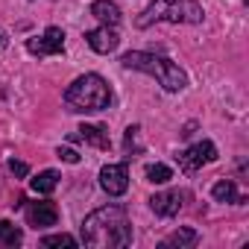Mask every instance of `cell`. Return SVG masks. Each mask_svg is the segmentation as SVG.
I'll return each instance as SVG.
<instances>
[{"label":"cell","instance_id":"obj_23","mask_svg":"<svg viewBox=\"0 0 249 249\" xmlns=\"http://www.w3.org/2000/svg\"><path fill=\"white\" fill-rule=\"evenodd\" d=\"M243 3H246V0H243Z\"/></svg>","mask_w":249,"mask_h":249},{"label":"cell","instance_id":"obj_5","mask_svg":"<svg viewBox=\"0 0 249 249\" xmlns=\"http://www.w3.org/2000/svg\"><path fill=\"white\" fill-rule=\"evenodd\" d=\"M176 159H179V167L191 176V173H196L199 167H205V164L217 161V147H214V141H199V144H194V147L182 150Z\"/></svg>","mask_w":249,"mask_h":249},{"label":"cell","instance_id":"obj_21","mask_svg":"<svg viewBox=\"0 0 249 249\" xmlns=\"http://www.w3.org/2000/svg\"><path fill=\"white\" fill-rule=\"evenodd\" d=\"M56 156H59L62 161H68V164H79V153H76V150H71V147H59V150H56Z\"/></svg>","mask_w":249,"mask_h":249},{"label":"cell","instance_id":"obj_14","mask_svg":"<svg viewBox=\"0 0 249 249\" xmlns=\"http://www.w3.org/2000/svg\"><path fill=\"white\" fill-rule=\"evenodd\" d=\"M196 240H199V234L194 231V229H176L173 234H167L164 240H161V246L167 249V246H179V249H191V246H196Z\"/></svg>","mask_w":249,"mask_h":249},{"label":"cell","instance_id":"obj_19","mask_svg":"<svg viewBox=\"0 0 249 249\" xmlns=\"http://www.w3.org/2000/svg\"><path fill=\"white\" fill-rule=\"evenodd\" d=\"M79 240L73 237V234H47V237H41V246H76Z\"/></svg>","mask_w":249,"mask_h":249},{"label":"cell","instance_id":"obj_20","mask_svg":"<svg viewBox=\"0 0 249 249\" xmlns=\"http://www.w3.org/2000/svg\"><path fill=\"white\" fill-rule=\"evenodd\" d=\"M9 173H12V176H18V179H27V173H30V167H27V161H18V159H9Z\"/></svg>","mask_w":249,"mask_h":249},{"label":"cell","instance_id":"obj_15","mask_svg":"<svg viewBox=\"0 0 249 249\" xmlns=\"http://www.w3.org/2000/svg\"><path fill=\"white\" fill-rule=\"evenodd\" d=\"M56 185H59V173H56V170H41L36 179H30V188H33L36 194H41V196L53 194Z\"/></svg>","mask_w":249,"mask_h":249},{"label":"cell","instance_id":"obj_12","mask_svg":"<svg viewBox=\"0 0 249 249\" xmlns=\"http://www.w3.org/2000/svg\"><path fill=\"white\" fill-rule=\"evenodd\" d=\"M91 15L100 21V24H106V27H117L120 24V9H117V3H111V0H94L91 3Z\"/></svg>","mask_w":249,"mask_h":249},{"label":"cell","instance_id":"obj_3","mask_svg":"<svg viewBox=\"0 0 249 249\" xmlns=\"http://www.w3.org/2000/svg\"><path fill=\"white\" fill-rule=\"evenodd\" d=\"M65 106L71 111H103L111 106V88L100 73L76 76L65 91Z\"/></svg>","mask_w":249,"mask_h":249},{"label":"cell","instance_id":"obj_2","mask_svg":"<svg viewBox=\"0 0 249 249\" xmlns=\"http://www.w3.org/2000/svg\"><path fill=\"white\" fill-rule=\"evenodd\" d=\"M123 68H129V71H141V73H150L161 82L164 91H182L188 85V73L170 62L167 56H159V53H144V50H129V53H123L120 59Z\"/></svg>","mask_w":249,"mask_h":249},{"label":"cell","instance_id":"obj_16","mask_svg":"<svg viewBox=\"0 0 249 249\" xmlns=\"http://www.w3.org/2000/svg\"><path fill=\"white\" fill-rule=\"evenodd\" d=\"M24 240V231L9 223V220H0V246H18Z\"/></svg>","mask_w":249,"mask_h":249},{"label":"cell","instance_id":"obj_1","mask_svg":"<svg viewBox=\"0 0 249 249\" xmlns=\"http://www.w3.org/2000/svg\"><path fill=\"white\" fill-rule=\"evenodd\" d=\"M82 243L91 249H123L132 243V223L123 205H103L82 220Z\"/></svg>","mask_w":249,"mask_h":249},{"label":"cell","instance_id":"obj_7","mask_svg":"<svg viewBox=\"0 0 249 249\" xmlns=\"http://www.w3.org/2000/svg\"><path fill=\"white\" fill-rule=\"evenodd\" d=\"M100 188L108 196H123L129 191V167L126 164H106L100 170Z\"/></svg>","mask_w":249,"mask_h":249},{"label":"cell","instance_id":"obj_6","mask_svg":"<svg viewBox=\"0 0 249 249\" xmlns=\"http://www.w3.org/2000/svg\"><path fill=\"white\" fill-rule=\"evenodd\" d=\"M27 50L33 56H56V53H65V30L62 27H47L44 36L27 38Z\"/></svg>","mask_w":249,"mask_h":249},{"label":"cell","instance_id":"obj_10","mask_svg":"<svg viewBox=\"0 0 249 249\" xmlns=\"http://www.w3.org/2000/svg\"><path fill=\"white\" fill-rule=\"evenodd\" d=\"M85 41H88V47L94 50V53H100V56H106V53H111V50H117V44H120V36L114 33V27H97V30H88L85 33Z\"/></svg>","mask_w":249,"mask_h":249},{"label":"cell","instance_id":"obj_18","mask_svg":"<svg viewBox=\"0 0 249 249\" xmlns=\"http://www.w3.org/2000/svg\"><path fill=\"white\" fill-rule=\"evenodd\" d=\"M138 135H141V126H129V129H126V138H123V150H126V156L141 153V141H138Z\"/></svg>","mask_w":249,"mask_h":249},{"label":"cell","instance_id":"obj_8","mask_svg":"<svg viewBox=\"0 0 249 249\" xmlns=\"http://www.w3.org/2000/svg\"><path fill=\"white\" fill-rule=\"evenodd\" d=\"M185 199H188L185 191H161V194H153L150 196V208L159 217H176L182 211V202Z\"/></svg>","mask_w":249,"mask_h":249},{"label":"cell","instance_id":"obj_17","mask_svg":"<svg viewBox=\"0 0 249 249\" xmlns=\"http://www.w3.org/2000/svg\"><path fill=\"white\" fill-rule=\"evenodd\" d=\"M170 179H173V170H170L167 164H150V167H147V182L164 185V182H170Z\"/></svg>","mask_w":249,"mask_h":249},{"label":"cell","instance_id":"obj_13","mask_svg":"<svg viewBox=\"0 0 249 249\" xmlns=\"http://www.w3.org/2000/svg\"><path fill=\"white\" fill-rule=\"evenodd\" d=\"M211 196H214L217 202H234V205H243V202H246V196L237 191V185H234L231 179H220V182H214Z\"/></svg>","mask_w":249,"mask_h":249},{"label":"cell","instance_id":"obj_11","mask_svg":"<svg viewBox=\"0 0 249 249\" xmlns=\"http://www.w3.org/2000/svg\"><path fill=\"white\" fill-rule=\"evenodd\" d=\"M71 141H85L97 150H108L111 147V138H108V129L100 126V123H85V126L76 129V135H71Z\"/></svg>","mask_w":249,"mask_h":249},{"label":"cell","instance_id":"obj_4","mask_svg":"<svg viewBox=\"0 0 249 249\" xmlns=\"http://www.w3.org/2000/svg\"><path fill=\"white\" fill-rule=\"evenodd\" d=\"M205 12L196 0H153V3L135 18L138 30H150L159 21H170V24H202Z\"/></svg>","mask_w":249,"mask_h":249},{"label":"cell","instance_id":"obj_9","mask_svg":"<svg viewBox=\"0 0 249 249\" xmlns=\"http://www.w3.org/2000/svg\"><path fill=\"white\" fill-rule=\"evenodd\" d=\"M27 223H30L33 229H50V226H56V223H59V208H56V202H50V199L30 202V208H27Z\"/></svg>","mask_w":249,"mask_h":249},{"label":"cell","instance_id":"obj_22","mask_svg":"<svg viewBox=\"0 0 249 249\" xmlns=\"http://www.w3.org/2000/svg\"><path fill=\"white\" fill-rule=\"evenodd\" d=\"M6 47H9V38H6V33H3V30H0V53H3Z\"/></svg>","mask_w":249,"mask_h":249}]
</instances>
